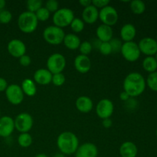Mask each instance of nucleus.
Returning <instances> with one entry per match:
<instances>
[{"instance_id":"obj_1","label":"nucleus","mask_w":157,"mask_h":157,"mask_svg":"<svg viewBox=\"0 0 157 157\" xmlns=\"http://www.w3.org/2000/svg\"><path fill=\"white\" fill-rule=\"evenodd\" d=\"M146 87L145 78L138 72H131L127 75L124 81V91L130 98H136L142 94Z\"/></svg>"},{"instance_id":"obj_2","label":"nucleus","mask_w":157,"mask_h":157,"mask_svg":"<svg viewBox=\"0 0 157 157\" xmlns=\"http://www.w3.org/2000/svg\"><path fill=\"white\" fill-rule=\"evenodd\" d=\"M57 146L61 153L64 155H71L75 153L78 150L79 140L75 133L65 131L58 136L57 139Z\"/></svg>"},{"instance_id":"obj_3","label":"nucleus","mask_w":157,"mask_h":157,"mask_svg":"<svg viewBox=\"0 0 157 157\" xmlns=\"http://www.w3.org/2000/svg\"><path fill=\"white\" fill-rule=\"evenodd\" d=\"M38 25V21L33 12L26 11L20 14L18 16V26L24 33L29 34L34 32L37 29Z\"/></svg>"},{"instance_id":"obj_4","label":"nucleus","mask_w":157,"mask_h":157,"mask_svg":"<svg viewBox=\"0 0 157 157\" xmlns=\"http://www.w3.org/2000/svg\"><path fill=\"white\" fill-rule=\"evenodd\" d=\"M65 33L61 28L55 25H50L45 28L43 32L44 39L48 44L52 45H58L64 41Z\"/></svg>"},{"instance_id":"obj_5","label":"nucleus","mask_w":157,"mask_h":157,"mask_svg":"<svg viewBox=\"0 0 157 157\" xmlns=\"http://www.w3.org/2000/svg\"><path fill=\"white\" fill-rule=\"evenodd\" d=\"M75 18V14L71 9L68 8H62L54 13L52 21L54 25L62 29L70 25Z\"/></svg>"},{"instance_id":"obj_6","label":"nucleus","mask_w":157,"mask_h":157,"mask_svg":"<svg viewBox=\"0 0 157 157\" xmlns=\"http://www.w3.org/2000/svg\"><path fill=\"white\" fill-rule=\"evenodd\" d=\"M121 52L124 59L130 62H135L137 61L141 55L138 44L133 41L123 43Z\"/></svg>"},{"instance_id":"obj_7","label":"nucleus","mask_w":157,"mask_h":157,"mask_svg":"<svg viewBox=\"0 0 157 157\" xmlns=\"http://www.w3.org/2000/svg\"><path fill=\"white\" fill-rule=\"evenodd\" d=\"M65 67L66 59L61 54L54 53L48 58L47 69L52 75L61 73Z\"/></svg>"},{"instance_id":"obj_8","label":"nucleus","mask_w":157,"mask_h":157,"mask_svg":"<svg viewBox=\"0 0 157 157\" xmlns=\"http://www.w3.org/2000/svg\"><path fill=\"white\" fill-rule=\"evenodd\" d=\"M33 118L29 113H21L14 120L15 129L21 133H29L33 127Z\"/></svg>"},{"instance_id":"obj_9","label":"nucleus","mask_w":157,"mask_h":157,"mask_svg":"<svg viewBox=\"0 0 157 157\" xmlns=\"http://www.w3.org/2000/svg\"><path fill=\"white\" fill-rule=\"evenodd\" d=\"M118 15L117 11L113 6H107L103 8L99 12V18L104 25L108 26H113L117 22Z\"/></svg>"},{"instance_id":"obj_10","label":"nucleus","mask_w":157,"mask_h":157,"mask_svg":"<svg viewBox=\"0 0 157 157\" xmlns=\"http://www.w3.org/2000/svg\"><path fill=\"white\" fill-rule=\"evenodd\" d=\"M5 92L9 102L13 105H18L24 100V93L21 86L16 84H12L8 86Z\"/></svg>"},{"instance_id":"obj_11","label":"nucleus","mask_w":157,"mask_h":157,"mask_svg":"<svg viewBox=\"0 0 157 157\" xmlns=\"http://www.w3.org/2000/svg\"><path fill=\"white\" fill-rule=\"evenodd\" d=\"M113 110H114V106L113 102L107 98L101 100L97 104V115L102 120L110 118L113 114Z\"/></svg>"},{"instance_id":"obj_12","label":"nucleus","mask_w":157,"mask_h":157,"mask_svg":"<svg viewBox=\"0 0 157 157\" xmlns=\"http://www.w3.org/2000/svg\"><path fill=\"white\" fill-rule=\"evenodd\" d=\"M141 53L147 56H154L157 52V42L155 38L146 37L142 38L138 43Z\"/></svg>"},{"instance_id":"obj_13","label":"nucleus","mask_w":157,"mask_h":157,"mask_svg":"<svg viewBox=\"0 0 157 157\" xmlns=\"http://www.w3.org/2000/svg\"><path fill=\"white\" fill-rule=\"evenodd\" d=\"M7 50L12 57L19 58L25 55L26 46L21 40L12 39L8 43Z\"/></svg>"},{"instance_id":"obj_14","label":"nucleus","mask_w":157,"mask_h":157,"mask_svg":"<svg viewBox=\"0 0 157 157\" xmlns=\"http://www.w3.org/2000/svg\"><path fill=\"white\" fill-rule=\"evenodd\" d=\"M15 130L14 120L9 116H3L0 117V136L9 137Z\"/></svg>"},{"instance_id":"obj_15","label":"nucleus","mask_w":157,"mask_h":157,"mask_svg":"<svg viewBox=\"0 0 157 157\" xmlns=\"http://www.w3.org/2000/svg\"><path fill=\"white\" fill-rule=\"evenodd\" d=\"M75 154V157H97L98 155V150L95 144L86 143L78 147Z\"/></svg>"},{"instance_id":"obj_16","label":"nucleus","mask_w":157,"mask_h":157,"mask_svg":"<svg viewBox=\"0 0 157 157\" xmlns=\"http://www.w3.org/2000/svg\"><path fill=\"white\" fill-rule=\"evenodd\" d=\"M75 67L81 74L87 73L91 67V61L87 55H79L75 59Z\"/></svg>"},{"instance_id":"obj_17","label":"nucleus","mask_w":157,"mask_h":157,"mask_svg":"<svg viewBox=\"0 0 157 157\" xmlns=\"http://www.w3.org/2000/svg\"><path fill=\"white\" fill-rule=\"evenodd\" d=\"M99 18V11L93 5L84 8L82 12V20L87 24H93Z\"/></svg>"},{"instance_id":"obj_18","label":"nucleus","mask_w":157,"mask_h":157,"mask_svg":"<svg viewBox=\"0 0 157 157\" xmlns=\"http://www.w3.org/2000/svg\"><path fill=\"white\" fill-rule=\"evenodd\" d=\"M52 75L48 69H38L34 74V81L41 85H47L52 82Z\"/></svg>"},{"instance_id":"obj_19","label":"nucleus","mask_w":157,"mask_h":157,"mask_svg":"<svg viewBox=\"0 0 157 157\" xmlns=\"http://www.w3.org/2000/svg\"><path fill=\"white\" fill-rule=\"evenodd\" d=\"M96 35L101 42H109L113 38V29L110 26L102 24L97 28Z\"/></svg>"},{"instance_id":"obj_20","label":"nucleus","mask_w":157,"mask_h":157,"mask_svg":"<svg viewBox=\"0 0 157 157\" xmlns=\"http://www.w3.org/2000/svg\"><path fill=\"white\" fill-rule=\"evenodd\" d=\"M75 106L80 112L87 113L91 111L94 107V104L91 98H89V97L81 96L76 100Z\"/></svg>"},{"instance_id":"obj_21","label":"nucleus","mask_w":157,"mask_h":157,"mask_svg":"<svg viewBox=\"0 0 157 157\" xmlns=\"http://www.w3.org/2000/svg\"><path fill=\"white\" fill-rule=\"evenodd\" d=\"M121 157H136L138 153L137 147L131 141L124 142L119 150Z\"/></svg>"},{"instance_id":"obj_22","label":"nucleus","mask_w":157,"mask_h":157,"mask_svg":"<svg viewBox=\"0 0 157 157\" xmlns=\"http://www.w3.org/2000/svg\"><path fill=\"white\" fill-rule=\"evenodd\" d=\"M136 35V29L133 24L127 23L123 25L121 29V37L124 42L133 41Z\"/></svg>"},{"instance_id":"obj_23","label":"nucleus","mask_w":157,"mask_h":157,"mask_svg":"<svg viewBox=\"0 0 157 157\" xmlns=\"http://www.w3.org/2000/svg\"><path fill=\"white\" fill-rule=\"evenodd\" d=\"M63 43L64 46L70 50H76L79 48L81 41L78 35L70 33L65 35Z\"/></svg>"},{"instance_id":"obj_24","label":"nucleus","mask_w":157,"mask_h":157,"mask_svg":"<svg viewBox=\"0 0 157 157\" xmlns=\"http://www.w3.org/2000/svg\"><path fill=\"white\" fill-rule=\"evenodd\" d=\"M21 87L24 94H26L27 96L33 97L36 94L37 87L33 80L29 79V78L25 79L21 83Z\"/></svg>"},{"instance_id":"obj_25","label":"nucleus","mask_w":157,"mask_h":157,"mask_svg":"<svg viewBox=\"0 0 157 157\" xmlns=\"http://www.w3.org/2000/svg\"><path fill=\"white\" fill-rule=\"evenodd\" d=\"M142 65L144 70L150 74L153 73L157 70V61L154 56L146 57L143 61Z\"/></svg>"},{"instance_id":"obj_26","label":"nucleus","mask_w":157,"mask_h":157,"mask_svg":"<svg viewBox=\"0 0 157 157\" xmlns=\"http://www.w3.org/2000/svg\"><path fill=\"white\" fill-rule=\"evenodd\" d=\"M130 9L136 15H142L146 10V4L141 0H133L130 2Z\"/></svg>"},{"instance_id":"obj_27","label":"nucleus","mask_w":157,"mask_h":157,"mask_svg":"<svg viewBox=\"0 0 157 157\" xmlns=\"http://www.w3.org/2000/svg\"><path fill=\"white\" fill-rule=\"evenodd\" d=\"M18 144L23 148H28L32 144V137L29 133H22L18 136Z\"/></svg>"},{"instance_id":"obj_28","label":"nucleus","mask_w":157,"mask_h":157,"mask_svg":"<svg viewBox=\"0 0 157 157\" xmlns=\"http://www.w3.org/2000/svg\"><path fill=\"white\" fill-rule=\"evenodd\" d=\"M146 84L150 90L154 92H157V71L153 73L149 74L148 77L146 80Z\"/></svg>"},{"instance_id":"obj_29","label":"nucleus","mask_w":157,"mask_h":157,"mask_svg":"<svg viewBox=\"0 0 157 157\" xmlns=\"http://www.w3.org/2000/svg\"><path fill=\"white\" fill-rule=\"evenodd\" d=\"M72 31L75 32V33H79L81 32L84 29V22L81 18H75L72 22L70 25Z\"/></svg>"},{"instance_id":"obj_30","label":"nucleus","mask_w":157,"mask_h":157,"mask_svg":"<svg viewBox=\"0 0 157 157\" xmlns=\"http://www.w3.org/2000/svg\"><path fill=\"white\" fill-rule=\"evenodd\" d=\"M26 6L29 12L35 13L39 9L42 7V1L41 0H29L26 2Z\"/></svg>"},{"instance_id":"obj_31","label":"nucleus","mask_w":157,"mask_h":157,"mask_svg":"<svg viewBox=\"0 0 157 157\" xmlns=\"http://www.w3.org/2000/svg\"><path fill=\"white\" fill-rule=\"evenodd\" d=\"M35 14L36 15V18L38 19V21H45L50 17V12L48 11V9L45 7H41Z\"/></svg>"},{"instance_id":"obj_32","label":"nucleus","mask_w":157,"mask_h":157,"mask_svg":"<svg viewBox=\"0 0 157 157\" xmlns=\"http://www.w3.org/2000/svg\"><path fill=\"white\" fill-rule=\"evenodd\" d=\"M92 49H93V46H92L91 42L88 41H84L80 44L79 50L81 52V55L87 56L91 52Z\"/></svg>"},{"instance_id":"obj_33","label":"nucleus","mask_w":157,"mask_h":157,"mask_svg":"<svg viewBox=\"0 0 157 157\" xmlns=\"http://www.w3.org/2000/svg\"><path fill=\"white\" fill-rule=\"evenodd\" d=\"M66 78L65 76L63 75L62 73H59V74H55V75H52V82L53 83L54 85L55 86H62L63 84L65 83Z\"/></svg>"},{"instance_id":"obj_34","label":"nucleus","mask_w":157,"mask_h":157,"mask_svg":"<svg viewBox=\"0 0 157 157\" xmlns=\"http://www.w3.org/2000/svg\"><path fill=\"white\" fill-rule=\"evenodd\" d=\"M12 18V15L9 10H2L0 12V24H8Z\"/></svg>"},{"instance_id":"obj_35","label":"nucleus","mask_w":157,"mask_h":157,"mask_svg":"<svg viewBox=\"0 0 157 157\" xmlns=\"http://www.w3.org/2000/svg\"><path fill=\"white\" fill-rule=\"evenodd\" d=\"M98 49L103 55H109L112 53V48L110 42H101Z\"/></svg>"},{"instance_id":"obj_36","label":"nucleus","mask_w":157,"mask_h":157,"mask_svg":"<svg viewBox=\"0 0 157 157\" xmlns=\"http://www.w3.org/2000/svg\"><path fill=\"white\" fill-rule=\"evenodd\" d=\"M58 6H59V4H58V1H56V0H48L45 3V8L50 13L51 12L55 13V12H57L59 9Z\"/></svg>"},{"instance_id":"obj_37","label":"nucleus","mask_w":157,"mask_h":157,"mask_svg":"<svg viewBox=\"0 0 157 157\" xmlns=\"http://www.w3.org/2000/svg\"><path fill=\"white\" fill-rule=\"evenodd\" d=\"M109 42H110V46H111L112 52H121V47H122L123 44L121 40H119L118 38H112Z\"/></svg>"},{"instance_id":"obj_38","label":"nucleus","mask_w":157,"mask_h":157,"mask_svg":"<svg viewBox=\"0 0 157 157\" xmlns=\"http://www.w3.org/2000/svg\"><path fill=\"white\" fill-rule=\"evenodd\" d=\"M109 4H110L109 0H94V1H92V5L95 6L97 9L100 8L101 9L106 6H109Z\"/></svg>"},{"instance_id":"obj_39","label":"nucleus","mask_w":157,"mask_h":157,"mask_svg":"<svg viewBox=\"0 0 157 157\" xmlns=\"http://www.w3.org/2000/svg\"><path fill=\"white\" fill-rule=\"evenodd\" d=\"M31 62H32V60L29 55H25L21 56V58H19V63L23 67H27V66L30 65Z\"/></svg>"},{"instance_id":"obj_40","label":"nucleus","mask_w":157,"mask_h":157,"mask_svg":"<svg viewBox=\"0 0 157 157\" xmlns=\"http://www.w3.org/2000/svg\"><path fill=\"white\" fill-rule=\"evenodd\" d=\"M8 86H9V84H8L6 80L3 78H0V92L6 91Z\"/></svg>"},{"instance_id":"obj_41","label":"nucleus","mask_w":157,"mask_h":157,"mask_svg":"<svg viewBox=\"0 0 157 157\" xmlns=\"http://www.w3.org/2000/svg\"><path fill=\"white\" fill-rule=\"evenodd\" d=\"M112 124H113V122H112L110 118H106V119L103 120L102 125L104 126L105 128H110L112 126Z\"/></svg>"},{"instance_id":"obj_42","label":"nucleus","mask_w":157,"mask_h":157,"mask_svg":"<svg viewBox=\"0 0 157 157\" xmlns=\"http://www.w3.org/2000/svg\"><path fill=\"white\" fill-rule=\"evenodd\" d=\"M120 98H121V101H127L129 99H130V97L129 96V95L127 94L125 91H123V92H121V94H120Z\"/></svg>"},{"instance_id":"obj_43","label":"nucleus","mask_w":157,"mask_h":157,"mask_svg":"<svg viewBox=\"0 0 157 157\" xmlns=\"http://www.w3.org/2000/svg\"><path fill=\"white\" fill-rule=\"evenodd\" d=\"M79 3L84 8H86L92 5V1H90V0H80Z\"/></svg>"},{"instance_id":"obj_44","label":"nucleus","mask_w":157,"mask_h":157,"mask_svg":"<svg viewBox=\"0 0 157 157\" xmlns=\"http://www.w3.org/2000/svg\"><path fill=\"white\" fill-rule=\"evenodd\" d=\"M6 5V2L5 0H0V9H3Z\"/></svg>"},{"instance_id":"obj_45","label":"nucleus","mask_w":157,"mask_h":157,"mask_svg":"<svg viewBox=\"0 0 157 157\" xmlns=\"http://www.w3.org/2000/svg\"><path fill=\"white\" fill-rule=\"evenodd\" d=\"M53 157H66V156H65V155H64L63 153H56V154H55Z\"/></svg>"},{"instance_id":"obj_46","label":"nucleus","mask_w":157,"mask_h":157,"mask_svg":"<svg viewBox=\"0 0 157 157\" xmlns=\"http://www.w3.org/2000/svg\"><path fill=\"white\" fill-rule=\"evenodd\" d=\"M35 157H48V156L46 154H44V153H38V154H37Z\"/></svg>"},{"instance_id":"obj_47","label":"nucleus","mask_w":157,"mask_h":157,"mask_svg":"<svg viewBox=\"0 0 157 157\" xmlns=\"http://www.w3.org/2000/svg\"><path fill=\"white\" fill-rule=\"evenodd\" d=\"M154 58H156V61H157V52H156V55H154Z\"/></svg>"},{"instance_id":"obj_48","label":"nucleus","mask_w":157,"mask_h":157,"mask_svg":"<svg viewBox=\"0 0 157 157\" xmlns=\"http://www.w3.org/2000/svg\"><path fill=\"white\" fill-rule=\"evenodd\" d=\"M156 138H157V128H156Z\"/></svg>"},{"instance_id":"obj_49","label":"nucleus","mask_w":157,"mask_h":157,"mask_svg":"<svg viewBox=\"0 0 157 157\" xmlns=\"http://www.w3.org/2000/svg\"><path fill=\"white\" fill-rule=\"evenodd\" d=\"M156 42H157V35H156Z\"/></svg>"},{"instance_id":"obj_50","label":"nucleus","mask_w":157,"mask_h":157,"mask_svg":"<svg viewBox=\"0 0 157 157\" xmlns=\"http://www.w3.org/2000/svg\"><path fill=\"white\" fill-rule=\"evenodd\" d=\"M0 117H1V111H0Z\"/></svg>"},{"instance_id":"obj_51","label":"nucleus","mask_w":157,"mask_h":157,"mask_svg":"<svg viewBox=\"0 0 157 157\" xmlns=\"http://www.w3.org/2000/svg\"><path fill=\"white\" fill-rule=\"evenodd\" d=\"M120 157H121V156H120Z\"/></svg>"}]
</instances>
